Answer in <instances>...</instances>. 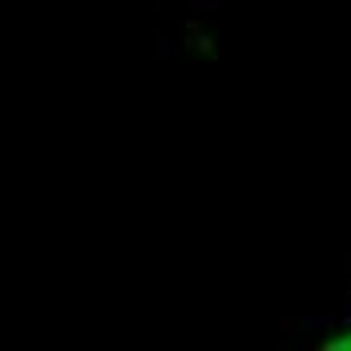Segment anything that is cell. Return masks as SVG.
I'll return each instance as SVG.
<instances>
[{"instance_id": "4", "label": "cell", "mask_w": 351, "mask_h": 351, "mask_svg": "<svg viewBox=\"0 0 351 351\" xmlns=\"http://www.w3.org/2000/svg\"><path fill=\"white\" fill-rule=\"evenodd\" d=\"M218 4H222V0H186V8H190V12H198V16L218 12Z\"/></svg>"}, {"instance_id": "6", "label": "cell", "mask_w": 351, "mask_h": 351, "mask_svg": "<svg viewBox=\"0 0 351 351\" xmlns=\"http://www.w3.org/2000/svg\"><path fill=\"white\" fill-rule=\"evenodd\" d=\"M348 339H351V331H348Z\"/></svg>"}, {"instance_id": "5", "label": "cell", "mask_w": 351, "mask_h": 351, "mask_svg": "<svg viewBox=\"0 0 351 351\" xmlns=\"http://www.w3.org/2000/svg\"><path fill=\"white\" fill-rule=\"evenodd\" d=\"M348 275H351V258H348Z\"/></svg>"}, {"instance_id": "2", "label": "cell", "mask_w": 351, "mask_h": 351, "mask_svg": "<svg viewBox=\"0 0 351 351\" xmlns=\"http://www.w3.org/2000/svg\"><path fill=\"white\" fill-rule=\"evenodd\" d=\"M331 327H339L335 315H311V319H303V327H299V331H331Z\"/></svg>"}, {"instance_id": "3", "label": "cell", "mask_w": 351, "mask_h": 351, "mask_svg": "<svg viewBox=\"0 0 351 351\" xmlns=\"http://www.w3.org/2000/svg\"><path fill=\"white\" fill-rule=\"evenodd\" d=\"M154 61H170V36L162 33V29L154 33Z\"/></svg>"}, {"instance_id": "1", "label": "cell", "mask_w": 351, "mask_h": 351, "mask_svg": "<svg viewBox=\"0 0 351 351\" xmlns=\"http://www.w3.org/2000/svg\"><path fill=\"white\" fill-rule=\"evenodd\" d=\"M186 45L194 49V53H202V57H218V45H214V36L198 25V29H186Z\"/></svg>"}]
</instances>
